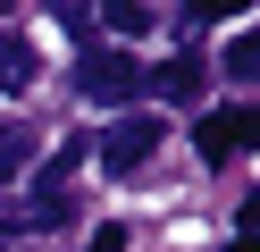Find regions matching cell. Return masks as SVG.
<instances>
[{
  "mask_svg": "<svg viewBox=\"0 0 260 252\" xmlns=\"http://www.w3.org/2000/svg\"><path fill=\"white\" fill-rule=\"evenodd\" d=\"M159 134H168V126H159L151 109H135V118H118V126H109L92 151H101V168H109V177H135V168L159 151Z\"/></svg>",
  "mask_w": 260,
  "mask_h": 252,
  "instance_id": "obj_1",
  "label": "cell"
},
{
  "mask_svg": "<svg viewBox=\"0 0 260 252\" xmlns=\"http://www.w3.org/2000/svg\"><path fill=\"white\" fill-rule=\"evenodd\" d=\"M76 93L84 101H135L143 93V67L126 59V50H84V59H76Z\"/></svg>",
  "mask_w": 260,
  "mask_h": 252,
  "instance_id": "obj_2",
  "label": "cell"
},
{
  "mask_svg": "<svg viewBox=\"0 0 260 252\" xmlns=\"http://www.w3.org/2000/svg\"><path fill=\"white\" fill-rule=\"evenodd\" d=\"M193 143H202V160L218 168V160H235L243 143H252V109H243V101H226V109H210L202 126H193Z\"/></svg>",
  "mask_w": 260,
  "mask_h": 252,
  "instance_id": "obj_3",
  "label": "cell"
},
{
  "mask_svg": "<svg viewBox=\"0 0 260 252\" xmlns=\"http://www.w3.org/2000/svg\"><path fill=\"white\" fill-rule=\"evenodd\" d=\"M143 84H151L159 101H193L202 93V59H193V50L185 59H159V67H143Z\"/></svg>",
  "mask_w": 260,
  "mask_h": 252,
  "instance_id": "obj_4",
  "label": "cell"
},
{
  "mask_svg": "<svg viewBox=\"0 0 260 252\" xmlns=\"http://www.w3.org/2000/svg\"><path fill=\"white\" fill-rule=\"evenodd\" d=\"M34 76H42L34 42L25 34H0V93H34Z\"/></svg>",
  "mask_w": 260,
  "mask_h": 252,
  "instance_id": "obj_5",
  "label": "cell"
},
{
  "mask_svg": "<svg viewBox=\"0 0 260 252\" xmlns=\"http://www.w3.org/2000/svg\"><path fill=\"white\" fill-rule=\"evenodd\" d=\"M34 168V126H17V118H0V185L25 177Z\"/></svg>",
  "mask_w": 260,
  "mask_h": 252,
  "instance_id": "obj_6",
  "label": "cell"
},
{
  "mask_svg": "<svg viewBox=\"0 0 260 252\" xmlns=\"http://www.w3.org/2000/svg\"><path fill=\"white\" fill-rule=\"evenodd\" d=\"M226 76H235V84L260 76V42H252V34H235V42H226Z\"/></svg>",
  "mask_w": 260,
  "mask_h": 252,
  "instance_id": "obj_7",
  "label": "cell"
},
{
  "mask_svg": "<svg viewBox=\"0 0 260 252\" xmlns=\"http://www.w3.org/2000/svg\"><path fill=\"white\" fill-rule=\"evenodd\" d=\"M109 25H118V34H143V25H151V9H135V0H118V9H109Z\"/></svg>",
  "mask_w": 260,
  "mask_h": 252,
  "instance_id": "obj_8",
  "label": "cell"
},
{
  "mask_svg": "<svg viewBox=\"0 0 260 252\" xmlns=\"http://www.w3.org/2000/svg\"><path fill=\"white\" fill-rule=\"evenodd\" d=\"M84 252H126V227H101V235H92Z\"/></svg>",
  "mask_w": 260,
  "mask_h": 252,
  "instance_id": "obj_9",
  "label": "cell"
},
{
  "mask_svg": "<svg viewBox=\"0 0 260 252\" xmlns=\"http://www.w3.org/2000/svg\"><path fill=\"white\" fill-rule=\"evenodd\" d=\"M0 252H17V244H9V235H0Z\"/></svg>",
  "mask_w": 260,
  "mask_h": 252,
  "instance_id": "obj_10",
  "label": "cell"
}]
</instances>
